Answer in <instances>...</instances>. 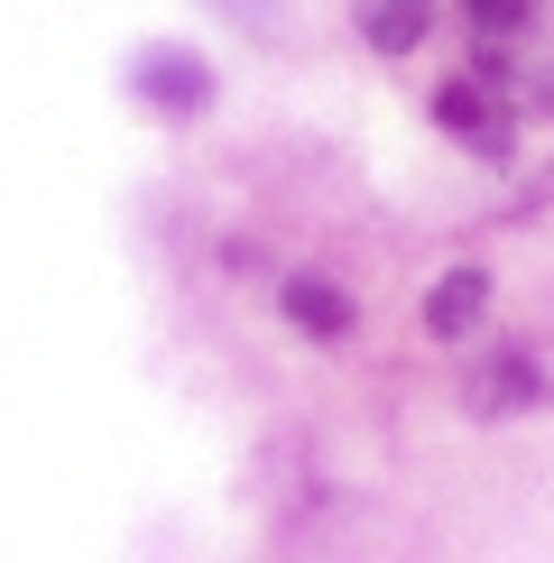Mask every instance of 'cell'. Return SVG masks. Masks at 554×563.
<instances>
[{
	"label": "cell",
	"mask_w": 554,
	"mask_h": 563,
	"mask_svg": "<svg viewBox=\"0 0 554 563\" xmlns=\"http://www.w3.org/2000/svg\"><path fill=\"white\" fill-rule=\"evenodd\" d=\"M425 29H434V0H361V37L379 56H416Z\"/></svg>",
	"instance_id": "obj_6"
},
{
	"label": "cell",
	"mask_w": 554,
	"mask_h": 563,
	"mask_svg": "<svg viewBox=\"0 0 554 563\" xmlns=\"http://www.w3.org/2000/svg\"><path fill=\"white\" fill-rule=\"evenodd\" d=\"M462 10H472V37H480V75L536 29V0H462Z\"/></svg>",
	"instance_id": "obj_8"
},
{
	"label": "cell",
	"mask_w": 554,
	"mask_h": 563,
	"mask_svg": "<svg viewBox=\"0 0 554 563\" xmlns=\"http://www.w3.org/2000/svg\"><path fill=\"white\" fill-rule=\"evenodd\" d=\"M277 305H287V323H296V333H314V342H342V333H352V296H342V287H323V277H287V287H277Z\"/></svg>",
	"instance_id": "obj_5"
},
{
	"label": "cell",
	"mask_w": 554,
	"mask_h": 563,
	"mask_svg": "<svg viewBox=\"0 0 554 563\" xmlns=\"http://www.w3.org/2000/svg\"><path fill=\"white\" fill-rule=\"evenodd\" d=\"M462 407H472V416H536L545 407V361H536V351H518V342L490 351V361L462 379Z\"/></svg>",
	"instance_id": "obj_1"
},
{
	"label": "cell",
	"mask_w": 554,
	"mask_h": 563,
	"mask_svg": "<svg viewBox=\"0 0 554 563\" xmlns=\"http://www.w3.org/2000/svg\"><path fill=\"white\" fill-rule=\"evenodd\" d=\"M480 323H490V268L462 260V268L434 277V296H425V333H434V342H472Z\"/></svg>",
	"instance_id": "obj_3"
},
{
	"label": "cell",
	"mask_w": 554,
	"mask_h": 563,
	"mask_svg": "<svg viewBox=\"0 0 554 563\" xmlns=\"http://www.w3.org/2000/svg\"><path fill=\"white\" fill-rule=\"evenodd\" d=\"M434 121H444L462 148H480V157H508V121H518V111H508V92H480L472 75H453L444 92H434Z\"/></svg>",
	"instance_id": "obj_2"
},
{
	"label": "cell",
	"mask_w": 554,
	"mask_h": 563,
	"mask_svg": "<svg viewBox=\"0 0 554 563\" xmlns=\"http://www.w3.org/2000/svg\"><path fill=\"white\" fill-rule=\"evenodd\" d=\"M138 92L167 102V111H203V102H213V75H203L195 56H148V65H138Z\"/></svg>",
	"instance_id": "obj_7"
},
{
	"label": "cell",
	"mask_w": 554,
	"mask_h": 563,
	"mask_svg": "<svg viewBox=\"0 0 554 563\" xmlns=\"http://www.w3.org/2000/svg\"><path fill=\"white\" fill-rule=\"evenodd\" d=\"M490 75H499V92H508V111H518V121H545V111H554V46H536V29L508 46Z\"/></svg>",
	"instance_id": "obj_4"
},
{
	"label": "cell",
	"mask_w": 554,
	"mask_h": 563,
	"mask_svg": "<svg viewBox=\"0 0 554 563\" xmlns=\"http://www.w3.org/2000/svg\"><path fill=\"white\" fill-rule=\"evenodd\" d=\"M518 213H554V167L536 176V195H527V203H518Z\"/></svg>",
	"instance_id": "obj_9"
}]
</instances>
